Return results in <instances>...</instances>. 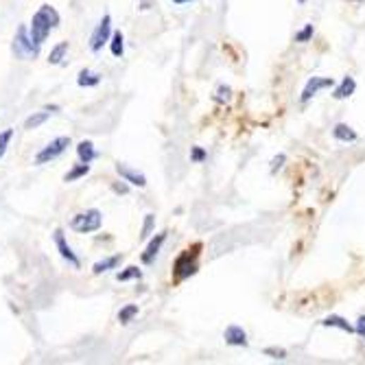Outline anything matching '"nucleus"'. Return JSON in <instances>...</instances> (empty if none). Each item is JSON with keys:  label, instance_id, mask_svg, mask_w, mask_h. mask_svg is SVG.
I'll list each match as a JSON object with an SVG mask.
<instances>
[{"label": "nucleus", "instance_id": "f257e3e1", "mask_svg": "<svg viewBox=\"0 0 365 365\" xmlns=\"http://www.w3.org/2000/svg\"><path fill=\"white\" fill-rule=\"evenodd\" d=\"M57 25H59V13L51 5H42L40 11L31 20V40L37 44V47H42V44L47 42L51 29Z\"/></svg>", "mask_w": 365, "mask_h": 365}, {"label": "nucleus", "instance_id": "f03ea898", "mask_svg": "<svg viewBox=\"0 0 365 365\" xmlns=\"http://www.w3.org/2000/svg\"><path fill=\"white\" fill-rule=\"evenodd\" d=\"M103 223V217L99 210H88V213H81L77 217H73L71 221V227L75 232H81V234H88V232H95L99 230Z\"/></svg>", "mask_w": 365, "mask_h": 365}, {"label": "nucleus", "instance_id": "7ed1b4c3", "mask_svg": "<svg viewBox=\"0 0 365 365\" xmlns=\"http://www.w3.org/2000/svg\"><path fill=\"white\" fill-rule=\"evenodd\" d=\"M68 145H71V138H68V136H59V138L51 140L35 155V164H47V162H51V160L59 157L68 149Z\"/></svg>", "mask_w": 365, "mask_h": 365}, {"label": "nucleus", "instance_id": "20e7f679", "mask_svg": "<svg viewBox=\"0 0 365 365\" xmlns=\"http://www.w3.org/2000/svg\"><path fill=\"white\" fill-rule=\"evenodd\" d=\"M197 249V247H195ZM193 249V254H191V249L184 254H179L177 261H175V267H173V273H175V278L177 280H184L189 276H193V273L197 271V252Z\"/></svg>", "mask_w": 365, "mask_h": 365}, {"label": "nucleus", "instance_id": "39448f33", "mask_svg": "<svg viewBox=\"0 0 365 365\" xmlns=\"http://www.w3.org/2000/svg\"><path fill=\"white\" fill-rule=\"evenodd\" d=\"M13 51H16V55H18V57H22V59L35 57V55H37V51H40L37 44L27 35V29H25V27H20V29H18V33H16Z\"/></svg>", "mask_w": 365, "mask_h": 365}, {"label": "nucleus", "instance_id": "423d86ee", "mask_svg": "<svg viewBox=\"0 0 365 365\" xmlns=\"http://www.w3.org/2000/svg\"><path fill=\"white\" fill-rule=\"evenodd\" d=\"M326 88H335V79L333 77H311L302 90V95H300V101L302 103H309L319 90H326Z\"/></svg>", "mask_w": 365, "mask_h": 365}, {"label": "nucleus", "instance_id": "0eeeda50", "mask_svg": "<svg viewBox=\"0 0 365 365\" xmlns=\"http://www.w3.org/2000/svg\"><path fill=\"white\" fill-rule=\"evenodd\" d=\"M109 33H112V18L109 16H103V20L99 22L97 31L92 33V37H90V49H92L95 53H99L103 49V44L109 40Z\"/></svg>", "mask_w": 365, "mask_h": 365}, {"label": "nucleus", "instance_id": "6e6552de", "mask_svg": "<svg viewBox=\"0 0 365 365\" xmlns=\"http://www.w3.org/2000/svg\"><path fill=\"white\" fill-rule=\"evenodd\" d=\"M223 337H225V344L227 346H234V348H247V333L243 330V326H239V324H230L225 328V333H223Z\"/></svg>", "mask_w": 365, "mask_h": 365}, {"label": "nucleus", "instance_id": "1a4fd4ad", "mask_svg": "<svg viewBox=\"0 0 365 365\" xmlns=\"http://www.w3.org/2000/svg\"><path fill=\"white\" fill-rule=\"evenodd\" d=\"M116 173L125 179V181H129V184H133V186H138V189H145L147 186V177L143 175V173H138V171H133V169H129L127 164H116Z\"/></svg>", "mask_w": 365, "mask_h": 365}, {"label": "nucleus", "instance_id": "9d476101", "mask_svg": "<svg viewBox=\"0 0 365 365\" xmlns=\"http://www.w3.org/2000/svg\"><path fill=\"white\" fill-rule=\"evenodd\" d=\"M164 241H167V232H160V234H155V237L149 241V245H147V249H145V254H143V263H145V265H151V263H153V258L157 256L160 247H162Z\"/></svg>", "mask_w": 365, "mask_h": 365}, {"label": "nucleus", "instance_id": "9b49d317", "mask_svg": "<svg viewBox=\"0 0 365 365\" xmlns=\"http://www.w3.org/2000/svg\"><path fill=\"white\" fill-rule=\"evenodd\" d=\"M55 243H57L59 254H61L68 263H71L73 267H79V258L75 256V252L71 249V245L66 243V239H64V232H61V230H57V232H55Z\"/></svg>", "mask_w": 365, "mask_h": 365}, {"label": "nucleus", "instance_id": "f8f14e48", "mask_svg": "<svg viewBox=\"0 0 365 365\" xmlns=\"http://www.w3.org/2000/svg\"><path fill=\"white\" fill-rule=\"evenodd\" d=\"M354 90H357V81H354L352 77H344V79H341V83L335 88L333 97H335L337 101H344V99H350V97L354 95Z\"/></svg>", "mask_w": 365, "mask_h": 365}, {"label": "nucleus", "instance_id": "ddd939ff", "mask_svg": "<svg viewBox=\"0 0 365 365\" xmlns=\"http://www.w3.org/2000/svg\"><path fill=\"white\" fill-rule=\"evenodd\" d=\"M333 136L339 143H357L359 140V133L346 123H337L335 129H333Z\"/></svg>", "mask_w": 365, "mask_h": 365}, {"label": "nucleus", "instance_id": "4468645a", "mask_svg": "<svg viewBox=\"0 0 365 365\" xmlns=\"http://www.w3.org/2000/svg\"><path fill=\"white\" fill-rule=\"evenodd\" d=\"M322 326H326V328H339V330H344L348 335L354 333V326H350L341 315H328V317H324L322 319Z\"/></svg>", "mask_w": 365, "mask_h": 365}, {"label": "nucleus", "instance_id": "2eb2a0df", "mask_svg": "<svg viewBox=\"0 0 365 365\" xmlns=\"http://www.w3.org/2000/svg\"><path fill=\"white\" fill-rule=\"evenodd\" d=\"M77 155H79V160H81L83 164H90V162H92V160L97 157L95 145L90 143V140H81L79 147H77Z\"/></svg>", "mask_w": 365, "mask_h": 365}, {"label": "nucleus", "instance_id": "dca6fc26", "mask_svg": "<svg viewBox=\"0 0 365 365\" xmlns=\"http://www.w3.org/2000/svg\"><path fill=\"white\" fill-rule=\"evenodd\" d=\"M51 119V112L49 109H44V112H35L33 116H29L27 121H25V127L27 129H37L40 125H44Z\"/></svg>", "mask_w": 365, "mask_h": 365}, {"label": "nucleus", "instance_id": "f3484780", "mask_svg": "<svg viewBox=\"0 0 365 365\" xmlns=\"http://www.w3.org/2000/svg\"><path fill=\"white\" fill-rule=\"evenodd\" d=\"M123 256L116 254V256H109V258H103L95 265V273H103V271H109V269H116L121 265Z\"/></svg>", "mask_w": 365, "mask_h": 365}, {"label": "nucleus", "instance_id": "a211bd4d", "mask_svg": "<svg viewBox=\"0 0 365 365\" xmlns=\"http://www.w3.org/2000/svg\"><path fill=\"white\" fill-rule=\"evenodd\" d=\"M77 83L81 85V88H90V85H99L101 83V75H97V73H92V71H81L79 73V79H77Z\"/></svg>", "mask_w": 365, "mask_h": 365}, {"label": "nucleus", "instance_id": "6ab92c4d", "mask_svg": "<svg viewBox=\"0 0 365 365\" xmlns=\"http://www.w3.org/2000/svg\"><path fill=\"white\" fill-rule=\"evenodd\" d=\"M109 49H112V55H114V57H123V53H125V37H123L121 31H116V33L112 35Z\"/></svg>", "mask_w": 365, "mask_h": 365}, {"label": "nucleus", "instance_id": "aec40b11", "mask_svg": "<svg viewBox=\"0 0 365 365\" xmlns=\"http://www.w3.org/2000/svg\"><path fill=\"white\" fill-rule=\"evenodd\" d=\"M68 53V42H59L57 47L51 51V55H49V61L51 64H61V59H64V55Z\"/></svg>", "mask_w": 365, "mask_h": 365}, {"label": "nucleus", "instance_id": "412c9836", "mask_svg": "<svg viewBox=\"0 0 365 365\" xmlns=\"http://www.w3.org/2000/svg\"><path fill=\"white\" fill-rule=\"evenodd\" d=\"M136 315H138V306H136V304H129V306L121 309V313H119V322H121V324H129Z\"/></svg>", "mask_w": 365, "mask_h": 365}, {"label": "nucleus", "instance_id": "4be33fe9", "mask_svg": "<svg viewBox=\"0 0 365 365\" xmlns=\"http://www.w3.org/2000/svg\"><path fill=\"white\" fill-rule=\"evenodd\" d=\"M230 99H232V90H230V85H219L217 88V95H215V101L219 103V105H223V103H230Z\"/></svg>", "mask_w": 365, "mask_h": 365}, {"label": "nucleus", "instance_id": "5701e85b", "mask_svg": "<svg viewBox=\"0 0 365 365\" xmlns=\"http://www.w3.org/2000/svg\"><path fill=\"white\" fill-rule=\"evenodd\" d=\"M88 173H90V164H83V162H81V167H75L73 171H68L64 179H66V181H75V179H79V177H83V175H88Z\"/></svg>", "mask_w": 365, "mask_h": 365}, {"label": "nucleus", "instance_id": "b1692460", "mask_svg": "<svg viewBox=\"0 0 365 365\" xmlns=\"http://www.w3.org/2000/svg\"><path fill=\"white\" fill-rule=\"evenodd\" d=\"M313 33H315L313 25H304V29H300L298 33H295V42H298V44H306V42L313 40Z\"/></svg>", "mask_w": 365, "mask_h": 365}, {"label": "nucleus", "instance_id": "393cba45", "mask_svg": "<svg viewBox=\"0 0 365 365\" xmlns=\"http://www.w3.org/2000/svg\"><path fill=\"white\" fill-rule=\"evenodd\" d=\"M11 138H13V129H5L3 133H0V160H3V155L7 153Z\"/></svg>", "mask_w": 365, "mask_h": 365}, {"label": "nucleus", "instance_id": "a878e982", "mask_svg": "<svg viewBox=\"0 0 365 365\" xmlns=\"http://www.w3.org/2000/svg\"><path fill=\"white\" fill-rule=\"evenodd\" d=\"M263 354H265V357H269V359H280V361H285V359L289 357V352H287L285 348H276V346L265 348V350H263Z\"/></svg>", "mask_w": 365, "mask_h": 365}, {"label": "nucleus", "instance_id": "bb28decb", "mask_svg": "<svg viewBox=\"0 0 365 365\" xmlns=\"http://www.w3.org/2000/svg\"><path fill=\"white\" fill-rule=\"evenodd\" d=\"M143 273H140V269L138 267H127V271H123V273H119V280H129V278H140Z\"/></svg>", "mask_w": 365, "mask_h": 365}, {"label": "nucleus", "instance_id": "cd10ccee", "mask_svg": "<svg viewBox=\"0 0 365 365\" xmlns=\"http://www.w3.org/2000/svg\"><path fill=\"white\" fill-rule=\"evenodd\" d=\"M206 157H208V153L203 151L201 147H193V151H191V160H193V162H203Z\"/></svg>", "mask_w": 365, "mask_h": 365}, {"label": "nucleus", "instance_id": "c85d7f7f", "mask_svg": "<svg viewBox=\"0 0 365 365\" xmlns=\"http://www.w3.org/2000/svg\"><path fill=\"white\" fill-rule=\"evenodd\" d=\"M285 162H287V155H285V153L276 155V157L271 160V169H269V171H271V173H276L278 169H282V164H285Z\"/></svg>", "mask_w": 365, "mask_h": 365}, {"label": "nucleus", "instance_id": "c756f323", "mask_svg": "<svg viewBox=\"0 0 365 365\" xmlns=\"http://www.w3.org/2000/svg\"><path fill=\"white\" fill-rule=\"evenodd\" d=\"M153 221H155V217H153V215H147V217H145V225H143V234H140L143 239H147V237L151 234V230H153Z\"/></svg>", "mask_w": 365, "mask_h": 365}, {"label": "nucleus", "instance_id": "7c9ffc66", "mask_svg": "<svg viewBox=\"0 0 365 365\" xmlns=\"http://www.w3.org/2000/svg\"><path fill=\"white\" fill-rule=\"evenodd\" d=\"M354 333H357L359 337H363V339H365V315H361V317L357 319V326H354Z\"/></svg>", "mask_w": 365, "mask_h": 365}, {"label": "nucleus", "instance_id": "2f4dec72", "mask_svg": "<svg viewBox=\"0 0 365 365\" xmlns=\"http://www.w3.org/2000/svg\"><path fill=\"white\" fill-rule=\"evenodd\" d=\"M175 5H186V3H191V0H173Z\"/></svg>", "mask_w": 365, "mask_h": 365}, {"label": "nucleus", "instance_id": "473e14b6", "mask_svg": "<svg viewBox=\"0 0 365 365\" xmlns=\"http://www.w3.org/2000/svg\"><path fill=\"white\" fill-rule=\"evenodd\" d=\"M350 3H365V0H350Z\"/></svg>", "mask_w": 365, "mask_h": 365}, {"label": "nucleus", "instance_id": "72a5a7b5", "mask_svg": "<svg viewBox=\"0 0 365 365\" xmlns=\"http://www.w3.org/2000/svg\"><path fill=\"white\" fill-rule=\"evenodd\" d=\"M298 3H300V5H304V3H306V0H298Z\"/></svg>", "mask_w": 365, "mask_h": 365}]
</instances>
